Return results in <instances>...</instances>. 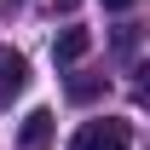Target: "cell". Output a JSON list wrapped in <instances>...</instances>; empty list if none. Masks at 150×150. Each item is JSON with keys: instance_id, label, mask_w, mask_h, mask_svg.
<instances>
[{"instance_id": "obj_2", "label": "cell", "mask_w": 150, "mask_h": 150, "mask_svg": "<svg viewBox=\"0 0 150 150\" xmlns=\"http://www.w3.org/2000/svg\"><path fill=\"white\" fill-rule=\"evenodd\" d=\"M23 87H29V58L12 52V46H0V110H6Z\"/></svg>"}, {"instance_id": "obj_1", "label": "cell", "mask_w": 150, "mask_h": 150, "mask_svg": "<svg viewBox=\"0 0 150 150\" xmlns=\"http://www.w3.org/2000/svg\"><path fill=\"white\" fill-rule=\"evenodd\" d=\"M133 144V133H127V121H81L75 127V139H69V150H127Z\"/></svg>"}, {"instance_id": "obj_4", "label": "cell", "mask_w": 150, "mask_h": 150, "mask_svg": "<svg viewBox=\"0 0 150 150\" xmlns=\"http://www.w3.org/2000/svg\"><path fill=\"white\" fill-rule=\"evenodd\" d=\"M87 46H93L87 29H64V35L52 40V58H58V64H75V58H87Z\"/></svg>"}, {"instance_id": "obj_5", "label": "cell", "mask_w": 150, "mask_h": 150, "mask_svg": "<svg viewBox=\"0 0 150 150\" xmlns=\"http://www.w3.org/2000/svg\"><path fill=\"white\" fill-rule=\"evenodd\" d=\"M104 6H110V12H127V6H133V0H104Z\"/></svg>"}, {"instance_id": "obj_3", "label": "cell", "mask_w": 150, "mask_h": 150, "mask_svg": "<svg viewBox=\"0 0 150 150\" xmlns=\"http://www.w3.org/2000/svg\"><path fill=\"white\" fill-rule=\"evenodd\" d=\"M52 144V110H29L18 127V150H46Z\"/></svg>"}]
</instances>
